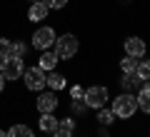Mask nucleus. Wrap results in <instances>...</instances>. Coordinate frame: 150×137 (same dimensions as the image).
Wrapping results in <instances>:
<instances>
[{"label": "nucleus", "instance_id": "nucleus-17", "mask_svg": "<svg viewBox=\"0 0 150 137\" xmlns=\"http://www.w3.org/2000/svg\"><path fill=\"white\" fill-rule=\"evenodd\" d=\"M120 70H123V72H135V70H138V58L125 55V58L120 60Z\"/></svg>", "mask_w": 150, "mask_h": 137}, {"label": "nucleus", "instance_id": "nucleus-12", "mask_svg": "<svg viewBox=\"0 0 150 137\" xmlns=\"http://www.w3.org/2000/svg\"><path fill=\"white\" fill-rule=\"evenodd\" d=\"M135 97H138V110H143L145 115H150V80L138 90Z\"/></svg>", "mask_w": 150, "mask_h": 137}, {"label": "nucleus", "instance_id": "nucleus-8", "mask_svg": "<svg viewBox=\"0 0 150 137\" xmlns=\"http://www.w3.org/2000/svg\"><path fill=\"white\" fill-rule=\"evenodd\" d=\"M35 107L38 112H53L58 107V95H55V90H48V92H40L35 97Z\"/></svg>", "mask_w": 150, "mask_h": 137}, {"label": "nucleus", "instance_id": "nucleus-14", "mask_svg": "<svg viewBox=\"0 0 150 137\" xmlns=\"http://www.w3.org/2000/svg\"><path fill=\"white\" fill-rule=\"evenodd\" d=\"M65 75H60V72H45V87H50V90H63L65 87Z\"/></svg>", "mask_w": 150, "mask_h": 137}, {"label": "nucleus", "instance_id": "nucleus-23", "mask_svg": "<svg viewBox=\"0 0 150 137\" xmlns=\"http://www.w3.org/2000/svg\"><path fill=\"white\" fill-rule=\"evenodd\" d=\"M83 95H85V90H83V87H73V90H70V97H73V100H83Z\"/></svg>", "mask_w": 150, "mask_h": 137}, {"label": "nucleus", "instance_id": "nucleus-9", "mask_svg": "<svg viewBox=\"0 0 150 137\" xmlns=\"http://www.w3.org/2000/svg\"><path fill=\"white\" fill-rule=\"evenodd\" d=\"M145 82H148V80H143L138 72H123V77H120V87H123L125 92H130V90H140Z\"/></svg>", "mask_w": 150, "mask_h": 137}, {"label": "nucleus", "instance_id": "nucleus-11", "mask_svg": "<svg viewBox=\"0 0 150 137\" xmlns=\"http://www.w3.org/2000/svg\"><path fill=\"white\" fill-rule=\"evenodd\" d=\"M58 63H60V60H58V55H55V53H50V50H43V53H40V60H38V67L45 70V72H53Z\"/></svg>", "mask_w": 150, "mask_h": 137}, {"label": "nucleus", "instance_id": "nucleus-2", "mask_svg": "<svg viewBox=\"0 0 150 137\" xmlns=\"http://www.w3.org/2000/svg\"><path fill=\"white\" fill-rule=\"evenodd\" d=\"M55 55L58 60H70L78 55V37L73 32H65V35L55 37Z\"/></svg>", "mask_w": 150, "mask_h": 137}, {"label": "nucleus", "instance_id": "nucleus-21", "mask_svg": "<svg viewBox=\"0 0 150 137\" xmlns=\"http://www.w3.org/2000/svg\"><path fill=\"white\" fill-rule=\"evenodd\" d=\"M58 127L60 130H68V132H75V120L73 117H63V120H58Z\"/></svg>", "mask_w": 150, "mask_h": 137}, {"label": "nucleus", "instance_id": "nucleus-26", "mask_svg": "<svg viewBox=\"0 0 150 137\" xmlns=\"http://www.w3.org/2000/svg\"><path fill=\"white\" fill-rule=\"evenodd\" d=\"M3 67H5V58H0V72H3Z\"/></svg>", "mask_w": 150, "mask_h": 137}, {"label": "nucleus", "instance_id": "nucleus-18", "mask_svg": "<svg viewBox=\"0 0 150 137\" xmlns=\"http://www.w3.org/2000/svg\"><path fill=\"white\" fill-rule=\"evenodd\" d=\"M112 120H115V115H112V110H105V107H100V110H98V122H100L103 127L112 125Z\"/></svg>", "mask_w": 150, "mask_h": 137}, {"label": "nucleus", "instance_id": "nucleus-7", "mask_svg": "<svg viewBox=\"0 0 150 137\" xmlns=\"http://www.w3.org/2000/svg\"><path fill=\"white\" fill-rule=\"evenodd\" d=\"M23 72H25V65H23L20 58H5V67H3V77H5V82H10V80H20Z\"/></svg>", "mask_w": 150, "mask_h": 137}, {"label": "nucleus", "instance_id": "nucleus-13", "mask_svg": "<svg viewBox=\"0 0 150 137\" xmlns=\"http://www.w3.org/2000/svg\"><path fill=\"white\" fill-rule=\"evenodd\" d=\"M38 127H40L43 132H55V130H58V117H55L53 112H40Z\"/></svg>", "mask_w": 150, "mask_h": 137}, {"label": "nucleus", "instance_id": "nucleus-4", "mask_svg": "<svg viewBox=\"0 0 150 137\" xmlns=\"http://www.w3.org/2000/svg\"><path fill=\"white\" fill-rule=\"evenodd\" d=\"M55 30L50 25H43V27H38L35 32H33V48L35 50H40V53H43V50H50L55 45Z\"/></svg>", "mask_w": 150, "mask_h": 137}, {"label": "nucleus", "instance_id": "nucleus-6", "mask_svg": "<svg viewBox=\"0 0 150 137\" xmlns=\"http://www.w3.org/2000/svg\"><path fill=\"white\" fill-rule=\"evenodd\" d=\"M123 48H125V55H130V58H145V53H148V42L143 40V37L138 35H130L123 40Z\"/></svg>", "mask_w": 150, "mask_h": 137}, {"label": "nucleus", "instance_id": "nucleus-15", "mask_svg": "<svg viewBox=\"0 0 150 137\" xmlns=\"http://www.w3.org/2000/svg\"><path fill=\"white\" fill-rule=\"evenodd\" d=\"M5 137H35V135H33V130L28 125H13L5 132Z\"/></svg>", "mask_w": 150, "mask_h": 137}, {"label": "nucleus", "instance_id": "nucleus-29", "mask_svg": "<svg viewBox=\"0 0 150 137\" xmlns=\"http://www.w3.org/2000/svg\"><path fill=\"white\" fill-rule=\"evenodd\" d=\"M30 3H38V0H30Z\"/></svg>", "mask_w": 150, "mask_h": 137}, {"label": "nucleus", "instance_id": "nucleus-1", "mask_svg": "<svg viewBox=\"0 0 150 137\" xmlns=\"http://www.w3.org/2000/svg\"><path fill=\"white\" fill-rule=\"evenodd\" d=\"M138 112V97L133 92H120L115 100H112V115L120 117V120H130Z\"/></svg>", "mask_w": 150, "mask_h": 137}, {"label": "nucleus", "instance_id": "nucleus-27", "mask_svg": "<svg viewBox=\"0 0 150 137\" xmlns=\"http://www.w3.org/2000/svg\"><path fill=\"white\" fill-rule=\"evenodd\" d=\"M118 3H123V5H130V3H133V0H118Z\"/></svg>", "mask_w": 150, "mask_h": 137}, {"label": "nucleus", "instance_id": "nucleus-19", "mask_svg": "<svg viewBox=\"0 0 150 137\" xmlns=\"http://www.w3.org/2000/svg\"><path fill=\"white\" fill-rule=\"evenodd\" d=\"M135 72H138L143 80H150V58L138 60V70H135Z\"/></svg>", "mask_w": 150, "mask_h": 137}, {"label": "nucleus", "instance_id": "nucleus-10", "mask_svg": "<svg viewBox=\"0 0 150 137\" xmlns=\"http://www.w3.org/2000/svg\"><path fill=\"white\" fill-rule=\"evenodd\" d=\"M48 5H45L43 0H38V3H30V8H28V20L30 22H40L48 18Z\"/></svg>", "mask_w": 150, "mask_h": 137}, {"label": "nucleus", "instance_id": "nucleus-25", "mask_svg": "<svg viewBox=\"0 0 150 137\" xmlns=\"http://www.w3.org/2000/svg\"><path fill=\"white\" fill-rule=\"evenodd\" d=\"M5 90V77H3V72H0V92Z\"/></svg>", "mask_w": 150, "mask_h": 137}, {"label": "nucleus", "instance_id": "nucleus-28", "mask_svg": "<svg viewBox=\"0 0 150 137\" xmlns=\"http://www.w3.org/2000/svg\"><path fill=\"white\" fill-rule=\"evenodd\" d=\"M0 137H5V132H3V130H0Z\"/></svg>", "mask_w": 150, "mask_h": 137}, {"label": "nucleus", "instance_id": "nucleus-24", "mask_svg": "<svg viewBox=\"0 0 150 137\" xmlns=\"http://www.w3.org/2000/svg\"><path fill=\"white\" fill-rule=\"evenodd\" d=\"M53 137H73V132H68V130H60V127H58V130L53 132Z\"/></svg>", "mask_w": 150, "mask_h": 137}, {"label": "nucleus", "instance_id": "nucleus-20", "mask_svg": "<svg viewBox=\"0 0 150 137\" xmlns=\"http://www.w3.org/2000/svg\"><path fill=\"white\" fill-rule=\"evenodd\" d=\"M10 45H13V40L0 37V58H10Z\"/></svg>", "mask_w": 150, "mask_h": 137}, {"label": "nucleus", "instance_id": "nucleus-16", "mask_svg": "<svg viewBox=\"0 0 150 137\" xmlns=\"http://www.w3.org/2000/svg\"><path fill=\"white\" fill-rule=\"evenodd\" d=\"M28 55V45L23 40H13V45H10V58H25Z\"/></svg>", "mask_w": 150, "mask_h": 137}, {"label": "nucleus", "instance_id": "nucleus-3", "mask_svg": "<svg viewBox=\"0 0 150 137\" xmlns=\"http://www.w3.org/2000/svg\"><path fill=\"white\" fill-rule=\"evenodd\" d=\"M108 100H110V92H108L105 85H93V87L85 90V95H83V102H85V107H90V110L105 107Z\"/></svg>", "mask_w": 150, "mask_h": 137}, {"label": "nucleus", "instance_id": "nucleus-5", "mask_svg": "<svg viewBox=\"0 0 150 137\" xmlns=\"http://www.w3.org/2000/svg\"><path fill=\"white\" fill-rule=\"evenodd\" d=\"M23 80H25V87L28 90H35V92L45 90V70H40L38 65H35V67H28L25 72H23Z\"/></svg>", "mask_w": 150, "mask_h": 137}, {"label": "nucleus", "instance_id": "nucleus-22", "mask_svg": "<svg viewBox=\"0 0 150 137\" xmlns=\"http://www.w3.org/2000/svg\"><path fill=\"white\" fill-rule=\"evenodd\" d=\"M43 3L48 5V10H63L68 5V0H43Z\"/></svg>", "mask_w": 150, "mask_h": 137}]
</instances>
